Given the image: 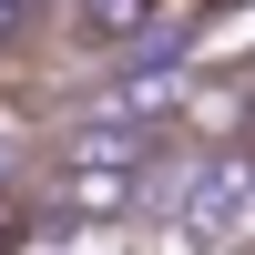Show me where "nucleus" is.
Wrapping results in <instances>:
<instances>
[{
  "instance_id": "1",
  "label": "nucleus",
  "mask_w": 255,
  "mask_h": 255,
  "mask_svg": "<svg viewBox=\"0 0 255 255\" xmlns=\"http://www.w3.org/2000/svg\"><path fill=\"white\" fill-rule=\"evenodd\" d=\"M163 235L194 245V255H235V245H255V143L184 153L174 194H163Z\"/></svg>"
},
{
  "instance_id": "2",
  "label": "nucleus",
  "mask_w": 255,
  "mask_h": 255,
  "mask_svg": "<svg viewBox=\"0 0 255 255\" xmlns=\"http://www.w3.org/2000/svg\"><path fill=\"white\" fill-rule=\"evenodd\" d=\"M163 20H184V0H72L61 31H72V51H102V61H113V51H143Z\"/></svg>"
}]
</instances>
